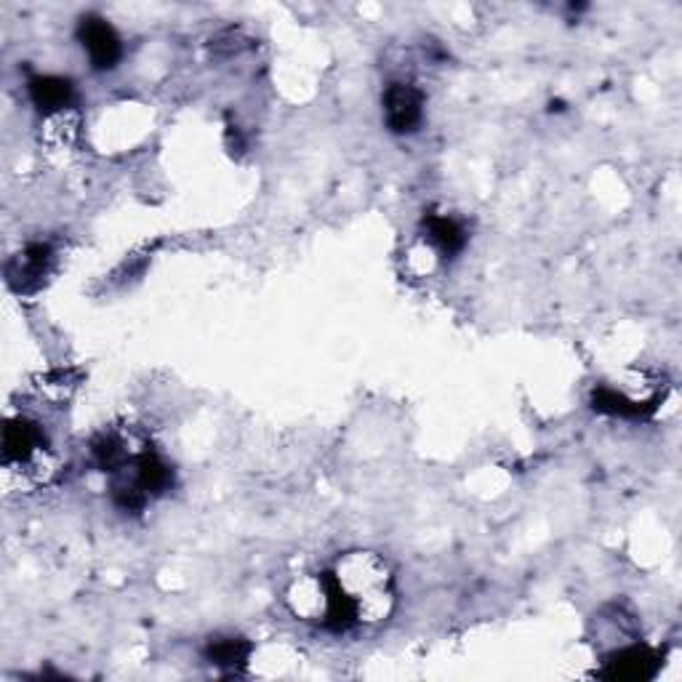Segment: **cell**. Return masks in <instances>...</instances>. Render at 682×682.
<instances>
[{"instance_id":"8992f818","label":"cell","mask_w":682,"mask_h":682,"mask_svg":"<svg viewBox=\"0 0 682 682\" xmlns=\"http://www.w3.org/2000/svg\"><path fill=\"white\" fill-rule=\"evenodd\" d=\"M659 667V653L648 646H629L616 651L602 669V678L610 680H646Z\"/></svg>"},{"instance_id":"ba28073f","label":"cell","mask_w":682,"mask_h":682,"mask_svg":"<svg viewBox=\"0 0 682 682\" xmlns=\"http://www.w3.org/2000/svg\"><path fill=\"white\" fill-rule=\"evenodd\" d=\"M424 243L438 253V259H453L464 251L466 230L453 217L430 213L424 217Z\"/></svg>"},{"instance_id":"8fae6325","label":"cell","mask_w":682,"mask_h":682,"mask_svg":"<svg viewBox=\"0 0 682 682\" xmlns=\"http://www.w3.org/2000/svg\"><path fill=\"white\" fill-rule=\"evenodd\" d=\"M206 653L213 664L238 667V664H243V661H249L251 646L240 638H217L208 642Z\"/></svg>"},{"instance_id":"3957f363","label":"cell","mask_w":682,"mask_h":682,"mask_svg":"<svg viewBox=\"0 0 682 682\" xmlns=\"http://www.w3.org/2000/svg\"><path fill=\"white\" fill-rule=\"evenodd\" d=\"M3 470L9 478L41 483L51 472V448L45 430L28 416H14L3 427Z\"/></svg>"},{"instance_id":"5b68a950","label":"cell","mask_w":682,"mask_h":682,"mask_svg":"<svg viewBox=\"0 0 682 682\" xmlns=\"http://www.w3.org/2000/svg\"><path fill=\"white\" fill-rule=\"evenodd\" d=\"M385 120L392 134H413L424 120V94L413 83H392L385 91Z\"/></svg>"},{"instance_id":"9c48e42d","label":"cell","mask_w":682,"mask_h":682,"mask_svg":"<svg viewBox=\"0 0 682 682\" xmlns=\"http://www.w3.org/2000/svg\"><path fill=\"white\" fill-rule=\"evenodd\" d=\"M30 99L43 115H62L73 107L75 88L67 77L38 75L30 81Z\"/></svg>"},{"instance_id":"30bf717a","label":"cell","mask_w":682,"mask_h":682,"mask_svg":"<svg viewBox=\"0 0 682 682\" xmlns=\"http://www.w3.org/2000/svg\"><path fill=\"white\" fill-rule=\"evenodd\" d=\"M595 411L610 413V416H627V419H638V416L651 413L655 408V400H632L627 395L616 392V389L600 387L592 395Z\"/></svg>"},{"instance_id":"6da1fadb","label":"cell","mask_w":682,"mask_h":682,"mask_svg":"<svg viewBox=\"0 0 682 682\" xmlns=\"http://www.w3.org/2000/svg\"><path fill=\"white\" fill-rule=\"evenodd\" d=\"M339 587L347 595L357 627H376L392 616L398 602L395 576L389 565L374 552H349L334 565Z\"/></svg>"},{"instance_id":"277c9868","label":"cell","mask_w":682,"mask_h":682,"mask_svg":"<svg viewBox=\"0 0 682 682\" xmlns=\"http://www.w3.org/2000/svg\"><path fill=\"white\" fill-rule=\"evenodd\" d=\"M77 41H81L83 51L88 54L91 67L99 70V73H109L123 60L120 35L104 17H83L81 24H77Z\"/></svg>"},{"instance_id":"52a82bcc","label":"cell","mask_w":682,"mask_h":682,"mask_svg":"<svg viewBox=\"0 0 682 682\" xmlns=\"http://www.w3.org/2000/svg\"><path fill=\"white\" fill-rule=\"evenodd\" d=\"M51 267V249L45 243H32L9 262V281L19 291L38 288Z\"/></svg>"},{"instance_id":"7a4b0ae2","label":"cell","mask_w":682,"mask_h":682,"mask_svg":"<svg viewBox=\"0 0 682 682\" xmlns=\"http://www.w3.org/2000/svg\"><path fill=\"white\" fill-rule=\"evenodd\" d=\"M291 613L296 619L317 623V627L330 629V632H347L357 627L353 608H349L347 595L339 587L334 568L321 570V574H307L296 579L285 592Z\"/></svg>"}]
</instances>
